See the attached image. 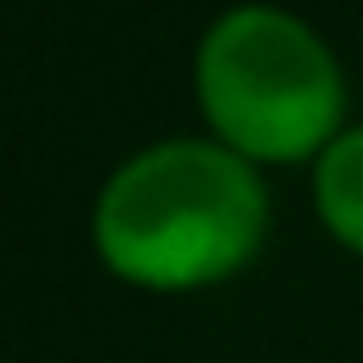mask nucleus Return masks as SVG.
<instances>
[{"instance_id":"obj_1","label":"nucleus","mask_w":363,"mask_h":363,"mask_svg":"<svg viewBox=\"0 0 363 363\" xmlns=\"http://www.w3.org/2000/svg\"><path fill=\"white\" fill-rule=\"evenodd\" d=\"M272 227L261 164L216 136H170L130 153L96 193L91 238L136 289H204L244 272Z\"/></svg>"},{"instance_id":"obj_2","label":"nucleus","mask_w":363,"mask_h":363,"mask_svg":"<svg viewBox=\"0 0 363 363\" xmlns=\"http://www.w3.org/2000/svg\"><path fill=\"white\" fill-rule=\"evenodd\" d=\"M193 91L210 136L250 164L318 159L346 119V79L335 51L278 6L221 11L199 40Z\"/></svg>"},{"instance_id":"obj_3","label":"nucleus","mask_w":363,"mask_h":363,"mask_svg":"<svg viewBox=\"0 0 363 363\" xmlns=\"http://www.w3.org/2000/svg\"><path fill=\"white\" fill-rule=\"evenodd\" d=\"M312 199H318L323 227H329L352 255H363V125L340 130V136L318 153Z\"/></svg>"}]
</instances>
